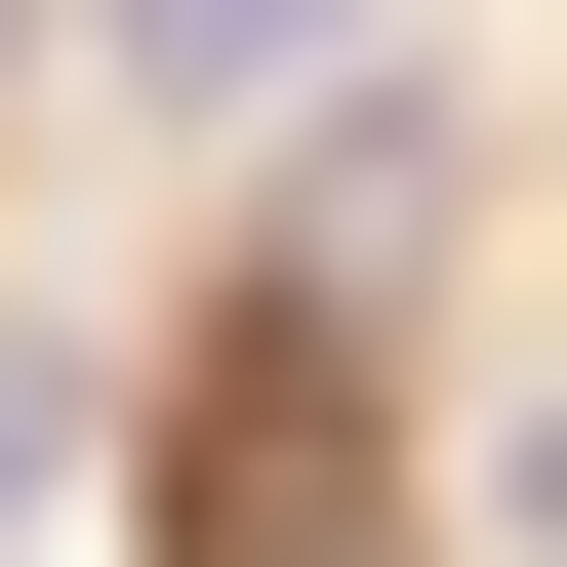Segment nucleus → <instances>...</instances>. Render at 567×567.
Wrapping results in <instances>:
<instances>
[{"mask_svg":"<svg viewBox=\"0 0 567 567\" xmlns=\"http://www.w3.org/2000/svg\"><path fill=\"white\" fill-rule=\"evenodd\" d=\"M324 41H365V0H82V82H122V122H284Z\"/></svg>","mask_w":567,"mask_h":567,"instance_id":"1","label":"nucleus"},{"mask_svg":"<svg viewBox=\"0 0 567 567\" xmlns=\"http://www.w3.org/2000/svg\"><path fill=\"white\" fill-rule=\"evenodd\" d=\"M82 527V365H41V324H0V567Z\"/></svg>","mask_w":567,"mask_h":567,"instance_id":"2","label":"nucleus"}]
</instances>
